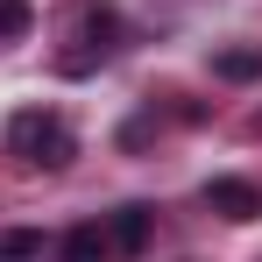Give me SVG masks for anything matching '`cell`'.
<instances>
[{"instance_id": "1", "label": "cell", "mask_w": 262, "mask_h": 262, "mask_svg": "<svg viewBox=\"0 0 262 262\" xmlns=\"http://www.w3.org/2000/svg\"><path fill=\"white\" fill-rule=\"evenodd\" d=\"M7 149H14L29 170H64V163L78 156V135L64 128V114H50V106H21V114L7 121Z\"/></svg>"}, {"instance_id": "7", "label": "cell", "mask_w": 262, "mask_h": 262, "mask_svg": "<svg viewBox=\"0 0 262 262\" xmlns=\"http://www.w3.org/2000/svg\"><path fill=\"white\" fill-rule=\"evenodd\" d=\"M43 255H50L43 227H7V234H0V262H43Z\"/></svg>"}, {"instance_id": "5", "label": "cell", "mask_w": 262, "mask_h": 262, "mask_svg": "<svg viewBox=\"0 0 262 262\" xmlns=\"http://www.w3.org/2000/svg\"><path fill=\"white\" fill-rule=\"evenodd\" d=\"M106 234H114V255L135 262L142 248H149V234H156V213H149V206H121V213L106 220Z\"/></svg>"}, {"instance_id": "3", "label": "cell", "mask_w": 262, "mask_h": 262, "mask_svg": "<svg viewBox=\"0 0 262 262\" xmlns=\"http://www.w3.org/2000/svg\"><path fill=\"white\" fill-rule=\"evenodd\" d=\"M206 213H220V220H234V227H248V220H262V184L255 177H213L206 191Z\"/></svg>"}, {"instance_id": "4", "label": "cell", "mask_w": 262, "mask_h": 262, "mask_svg": "<svg viewBox=\"0 0 262 262\" xmlns=\"http://www.w3.org/2000/svg\"><path fill=\"white\" fill-rule=\"evenodd\" d=\"M57 262H121V255H114V234H106V220H78V227L57 241Z\"/></svg>"}, {"instance_id": "2", "label": "cell", "mask_w": 262, "mask_h": 262, "mask_svg": "<svg viewBox=\"0 0 262 262\" xmlns=\"http://www.w3.org/2000/svg\"><path fill=\"white\" fill-rule=\"evenodd\" d=\"M71 21H78V57H64V71H71V78H78V71H92V64H99V57H106V50H114V29H121V21H114V7H71Z\"/></svg>"}, {"instance_id": "8", "label": "cell", "mask_w": 262, "mask_h": 262, "mask_svg": "<svg viewBox=\"0 0 262 262\" xmlns=\"http://www.w3.org/2000/svg\"><path fill=\"white\" fill-rule=\"evenodd\" d=\"M29 29H36V7L29 0H0V43H21Z\"/></svg>"}, {"instance_id": "6", "label": "cell", "mask_w": 262, "mask_h": 262, "mask_svg": "<svg viewBox=\"0 0 262 262\" xmlns=\"http://www.w3.org/2000/svg\"><path fill=\"white\" fill-rule=\"evenodd\" d=\"M213 78H227V85H255V78H262V50H213Z\"/></svg>"}]
</instances>
